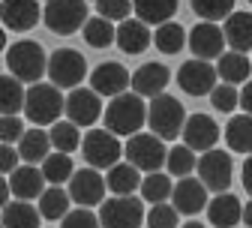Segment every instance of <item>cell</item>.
I'll return each mask as SVG.
<instances>
[{"mask_svg": "<svg viewBox=\"0 0 252 228\" xmlns=\"http://www.w3.org/2000/svg\"><path fill=\"white\" fill-rule=\"evenodd\" d=\"M102 117H105V129H111L114 135L132 138L147 123V105L135 90L132 93H120V96H111V102H108Z\"/></svg>", "mask_w": 252, "mask_h": 228, "instance_id": "cell-1", "label": "cell"}, {"mask_svg": "<svg viewBox=\"0 0 252 228\" xmlns=\"http://www.w3.org/2000/svg\"><path fill=\"white\" fill-rule=\"evenodd\" d=\"M6 69L21 78L24 84H36L45 72H48V57L45 48L33 39H21L15 45H9L6 51Z\"/></svg>", "mask_w": 252, "mask_h": 228, "instance_id": "cell-2", "label": "cell"}, {"mask_svg": "<svg viewBox=\"0 0 252 228\" xmlns=\"http://www.w3.org/2000/svg\"><path fill=\"white\" fill-rule=\"evenodd\" d=\"M60 111H66V102L60 96L57 84H30L27 87V102H24V117L33 126H45V123H57Z\"/></svg>", "mask_w": 252, "mask_h": 228, "instance_id": "cell-3", "label": "cell"}, {"mask_svg": "<svg viewBox=\"0 0 252 228\" xmlns=\"http://www.w3.org/2000/svg\"><path fill=\"white\" fill-rule=\"evenodd\" d=\"M147 126L153 135H159L162 141H174L183 126H186V114L183 105L174 99V96H153L150 105H147Z\"/></svg>", "mask_w": 252, "mask_h": 228, "instance_id": "cell-4", "label": "cell"}, {"mask_svg": "<svg viewBox=\"0 0 252 228\" xmlns=\"http://www.w3.org/2000/svg\"><path fill=\"white\" fill-rule=\"evenodd\" d=\"M42 21L51 33L72 36L75 30H84L87 24V0H45Z\"/></svg>", "mask_w": 252, "mask_h": 228, "instance_id": "cell-5", "label": "cell"}, {"mask_svg": "<svg viewBox=\"0 0 252 228\" xmlns=\"http://www.w3.org/2000/svg\"><path fill=\"white\" fill-rule=\"evenodd\" d=\"M123 156H126V162H132L135 168H141V171L150 174V171H159V168L165 165L168 150H165V144H162L159 135H153V132H138V135H132L129 141H126Z\"/></svg>", "mask_w": 252, "mask_h": 228, "instance_id": "cell-6", "label": "cell"}, {"mask_svg": "<svg viewBox=\"0 0 252 228\" xmlns=\"http://www.w3.org/2000/svg\"><path fill=\"white\" fill-rule=\"evenodd\" d=\"M99 222L102 228H138L147 222V213L135 195H111L99 204Z\"/></svg>", "mask_w": 252, "mask_h": 228, "instance_id": "cell-7", "label": "cell"}, {"mask_svg": "<svg viewBox=\"0 0 252 228\" xmlns=\"http://www.w3.org/2000/svg\"><path fill=\"white\" fill-rule=\"evenodd\" d=\"M123 147L117 141V135L111 129H90L81 141V150H84V159L90 168H114L117 159L123 156Z\"/></svg>", "mask_w": 252, "mask_h": 228, "instance_id": "cell-8", "label": "cell"}, {"mask_svg": "<svg viewBox=\"0 0 252 228\" xmlns=\"http://www.w3.org/2000/svg\"><path fill=\"white\" fill-rule=\"evenodd\" d=\"M87 75V63L78 51L72 48H60L48 57V78L51 84H57L60 90L66 87V90H75Z\"/></svg>", "mask_w": 252, "mask_h": 228, "instance_id": "cell-9", "label": "cell"}, {"mask_svg": "<svg viewBox=\"0 0 252 228\" xmlns=\"http://www.w3.org/2000/svg\"><path fill=\"white\" fill-rule=\"evenodd\" d=\"M198 177L210 192H228L231 186V156L225 150H207L198 156Z\"/></svg>", "mask_w": 252, "mask_h": 228, "instance_id": "cell-10", "label": "cell"}, {"mask_svg": "<svg viewBox=\"0 0 252 228\" xmlns=\"http://www.w3.org/2000/svg\"><path fill=\"white\" fill-rule=\"evenodd\" d=\"M216 78H219L216 66H210V60H198V57L186 60L183 66L177 69V84L189 96H207V93H213Z\"/></svg>", "mask_w": 252, "mask_h": 228, "instance_id": "cell-11", "label": "cell"}, {"mask_svg": "<svg viewBox=\"0 0 252 228\" xmlns=\"http://www.w3.org/2000/svg\"><path fill=\"white\" fill-rule=\"evenodd\" d=\"M102 114V96L93 87H75L66 96V120H72L75 126H93Z\"/></svg>", "mask_w": 252, "mask_h": 228, "instance_id": "cell-12", "label": "cell"}, {"mask_svg": "<svg viewBox=\"0 0 252 228\" xmlns=\"http://www.w3.org/2000/svg\"><path fill=\"white\" fill-rule=\"evenodd\" d=\"M225 30L216 21H204L195 24L192 33H189V51H192L198 60H219L225 54Z\"/></svg>", "mask_w": 252, "mask_h": 228, "instance_id": "cell-13", "label": "cell"}, {"mask_svg": "<svg viewBox=\"0 0 252 228\" xmlns=\"http://www.w3.org/2000/svg\"><path fill=\"white\" fill-rule=\"evenodd\" d=\"M105 189L108 180L96 171V168H81L72 174L69 180V195L78 207H93V204H102L105 201Z\"/></svg>", "mask_w": 252, "mask_h": 228, "instance_id": "cell-14", "label": "cell"}, {"mask_svg": "<svg viewBox=\"0 0 252 228\" xmlns=\"http://www.w3.org/2000/svg\"><path fill=\"white\" fill-rule=\"evenodd\" d=\"M129 84H132L129 69H126L123 63H114V60L99 63V66L90 72V87L99 96H120V93H126Z\"/></svg>", "mask_w": 252, "mask_h": 228, "instance_id": "cell-15", "label": "cell"}, {"mask_svg": "<svg viewBox=\"0 0 252 228\" xmlns=\"http://www.w3.org/2000/svg\"><path fill=\"white\" fill-rule=\"evenodd\" d=\"M219 141V126L213 117L207 114H192L186 117V126H183V144H189L195 153H207L213 150Z\"/></svg>", "mask_w": 252, "mask_h": 228, "instance_id": "cell-16", "label": "cell"}, {"mask_svg": "<svg viewBox=\"0 0 252 228\" xmlns=\"http://www.w3.org/2000/svg\"><path fill=\"white\" fill-rule=\"evenodd\" d=\"M0 18L6 30L24 33V30L39 24V0H3L0 3Z\"/></svg>", "mask_w": 252, "mask_h": 228, "instance_id": "cell-17", "label": "cell"}, {"mask_svg": "<svg viewBox=\"0 0 252 228\" xmlns=\"http://www.w3.org/2000/svg\"><path fill=\"white\" fill-rule=\"evenodd\" d=\"M171 204H174L180 213H186V216L204 210V204H207V186L201 183V177H180V180L174 183Z\"/></svg>", "mask_w": 252, "mask_h": 228, "instance_id": "cell-18", "label": "cell"}, {"mask_svg": "<svg viewBox=\"0 0 252 228\" xmlns=\"http://www.w3.org/2000/svg\"><path fill=\"white\" fill-rule=\"evenodd\" d=\"M171 75H168V66H162L159 60H153V63H144V66L135 69L132 75V90L138 96H162V90L168 87Z\"/></svg>", "mask_w": 252, "mask_h": 228, "instance_id": "cell-19", "label": "cell"}, {"mask_svg": "<svg viewBox=\"0 0 252 228\" xmlns=\"http://www.w3.org/2000/svg\"><path fill=\"white\" fill-rule=\"evenodd\" d=\"M45 174H42V168H33L27 162V165H18L12 174H9V186H12V195L15 198H21V201H33V198H39V195L45 192Z\"/></svg>", "mask_w": 252, "mask_h": 228, "instance_id": "cell-20", "label": "cell"}, {"mask_svg": "<svg viewBox=\"0 0 252 228\" xmlns=\"http://www.w3.org/2000/svg\"><path fill=\"white\" fill-rule=\"evenodd\" d=\"M207 219L213 228H234L243 222V204L231 192H216V198L207 204Z\"/></svg>", "mask_w": 252, "mask_h": 228, "instance_id": "cell-21", "label": "cell"}, {"mask_svg": "<svg viewBox=\"0 0 252 228\" xmlns=\"http://www.w3.org/2000/svg\"><path fill=\"white\" fill-rule=\"evenodd\" d=\"M150 42H153V33H150V27L141 18L120 21V27H117V48L123 54H141V51H147Z\"/></svg>", "mask_w": 252, "mask_h": 228, "instance_id": "cell-22", "label": "cell"}, {"mask_svg": "<svg viewBox=\"0 0 252 228\" xmlns=\"http://www.w3.org/2000/svg\"><path fill=\"white\" fill-rule=\"evenodd\" d=\"M216 72H219V81L225 84H246L252 72V60L246 57V51H225L216 60Z\"/></svg>", "mask_w": 252, "mask_h": 228, "instance_id": "cell-23", "label": "cell"}, {"mask_svg": "<svg viewBox=\"0 0 252 228\" xmlns=\"http://www.w3.org/2000/svg\"><path fill=\"white\" fill-rule=\"evenodd\" d=\"M51 132H45L42 126H33V129H27L24 138L18 141V153L24 162H30V165H36V162H45L48 153H51Z\"/></svg>", "mask_w": 252, "mask_h": 228, "instance_id": "cell-24", "label": "cell"}, {"mask_svg": "<svg viewBox=\"0 0 252 228\" xmlns=\"http://www.w3.org/2000/svg\"><path fill=\"white\" fill-rule=\"evenodd\" d=\"M222 30L234 51H252V12H231Z\"/></svg>", "mask_w": 252, "mask_h": 228, "instance_id": "cell-25", "label": "cell"}, {"mask_svg": "<svg viewBox=\"0 0 252 228\" xmlns=\"http://www.w3.org/2000/svg\"><path fill=\"white\" fill-rule=\"evenodd\" d=\"M108 189L114 195H132L135 189H141V168H135L132 162H117L114 168H108Z\"/></svg>", "mask_w": 252, "mask_h": 228, "instance_id": "cell-26", "label": "cell"}, {"mask_svg": "<svg viewBox=\"0 0 252 228\" xmlns=\"http://www.w3.org/2000/svg\"><path fill=\"white\" fill-rule=\"evenodd\" d=\"M225 141L234 153H252V114H237L225 126Z\"/></svg>", "mask_w": 252, "mask_h": 228, "instance_id": "cell-27", "label": "cell"}, {"mask_svg": "<svg viewBox=\"0 0 252 228\" xmlns=\"http://www.w3.org/2000/svg\"><path fill=\"white\" fill-rule=\"evenodd\" d=\"M24 81L15 78L12 72H6L0 78V111L3 114H18L24 111V102H27V90L21 87Z\"/></svg>", "mask_w": 252, "mask_h": 228, "instance_id": "cell-28", "label": "cell"}, {"mask_svg": "<svg viewBox=\"0 0 252 228\" xmlns=\"http://www.w3.org/2000/svg\"><path fill=\"white\" fill-rule=\"evenodd\" d=\"M39 219H42V213L30 201H21V198L9 201L3 207V228H39Z\"/></svg>", "mask_w": 252, "mask_h": 228, "instance_id": "cell-29", "label": "cell"}, {"mask_svg": "<svg viewBox=\"0 0 252 228\" xmlns=\"http://www.w3.org/2000/svg\"><path fill=\"white\" fill-rule=\"evenodd\" d=\"M135 3V18L144 24H165L177 12V0H132Z\"/></svg>", "mask_w": 252, "mask_h": 228, "instance_id": "cell-30", "label": "cell"}, {"mask_svg": "<svg viewBox=\"0 0 252 228\" xmlns=\"http://www.w3.org/2000/svg\"><path fill=\"white\" fill-rule=\"evenodd\" d=\"M189 42V36L183 33V27L177 21H165L156 27V33H153V45L159 48L162 54H177L183 45Z\"/></svg>", "mask_w": 252, "mask_h": 228, "instance_id": "cell-31", "label": "cell"}, {"mask_svg": "<svg viewBox=\"0 0 252 228\" xmlns=\"http://www.w3.org/2000/svg\"><path fill=\"white\" fill-rule=\"evenodd\" d=\"M84 39H87L90 48H108L111 42H117V27L108 18H102V15L87 18V24H84Z\"/></svg>", "mask_w": 252, "mask_h": 228, "instance_id": "cell-32", "label": "cell"}, {"mask_svg": "<svg viewBox=\"0 0 252 228\" xmlns=\"http://www.w3.org/2000/svg\"><path fill=\"white\" fill-rule=\"evenodd\" d=\"M174 195V183L168 174H159V171H150L144 180H141V198L150 201V204H162Z\"/></svg>", "mask_w": 252, "mask_h": 228, "instance_id": "cell-33", "label": "cell"}, {"mask_svg": "<svg viewBox=\"0 0 252 228\" xmlns=\"http://www.w3.org/2000/svg\"><path fill=\"white\" fill-rule=\"evenodd\" d=\"M165 168H168V174H174V177H189L192 171H198V156H195V150L189 147V144H177V147L168 150Z\"/></svg>", "mask_w": 252, "mask_h": 228, "instance_id": "cell-34", "label": "cell"}, {"mask_svg": "<svg viewBox=\"0 0 252 228\" xmlns=\"http://www.w3.org/2000/svg\"><path fill=\"white\" fill-rule=\"evenodd\" d=\"M69 201H72V195L69 192H63L60 186H51L39 195V213L42 219H63L69 213Z\"/></svg>", "mask_w": 252, "mask_h": 228, "instance_id": "cell-35", "label": "cell"}, {"mask_svg": "<svg viewBox=\"0 0 252 228\" xmlns=\"http://www.w3.org/2000/svg\"><path fill=\"white\" fill-rule=\"evenodd\" d=\"M81 126H75L72 120H57V123H51V144H54V150H60V153H72L75 147H81V132H78Z\"/></svg>", "mask_w": 252, "mask_h": 228, "instance_id": "cell-36", "label": "cell"}, {"mask_svg": "<svg viewBox=\"0 0 252 228\" xmlns=\"http://www.w3.org/2000/svg\"><path fill=\"white\" fill-rule=\"evenodd\" d=\"M42 174H45V180L51 183V186H60L63 180H72V159H69V153H60V150H54V153H48V159L42 162Z\"/></svg>", "mask_w": 252, "mask_h": 228, "instance_id": "cell-37", "label": "cell"}, {"mask_svg": "<svg viewBox=\"0 0 252 228\" xmlns=\"http://www.w3.org/2000/svg\"><path fill=\"white\" fill-rule=\"evenodd\" d=\"M192 12L201 21H225L234 12V0H192Z\"/></svg>", "mask_w": 252, "mask_h": 228, "instance_id": "cell-38", "label": "cell"}, {"mask_svg": "<svg viewBox=\"0 0 252 228\" xmlns=\"http://www.w3.org/2000/svg\"><path fill=\"white\" fill-rule=\"evenodd\" d=\"M210 102H213V108L216 111H222V114H231L237 105H240V93L234 90V84H216L213 87V93H210Z\"/></svg>", "mask_w": 252, "mask_h": 228, "instance_id": "cell-39", "label": "cell"}, {"mask_svg": "<svg viewBox=\"0 0 252 228\" xmlns=\"http://www.w3.org/2000/svg\"><path fill=\"white\" fill-rule=\"evenodd\" d=\"M177 216H180V210L168 201L153 204L147 213V228H177Z\"/></svg>", "mask_w": 252, "mask_h": 228, "instance_id": "cell-40", "label": "cell"}, {"mask_svg": "<svg viewBox=\"0 0 252 228\" xmlns=\"http://www.w3.org/2000/svg\"><path fill=\"white\" fill-rule=\"evenodd\" d=\"M132 9H135L132 0H96V12L108 21H126Z\"/></svg>", "mask_w": 252, "mask_h": 228, "instance_id": "cell-41", "label": "cell"}, {"mask_svg": "<svg viewBox=\"0 0 252 228\" xmlns=\"http://www.w3.org/2000/svg\"><path fill=\"white\" fill-rule=\"evenodd\" d=\"M24 120L18 114H3V120H0V138H3V144H12V141H21L24 138Z\"/></svg>", "mask_w": 252, "mask_h": 228, "instance_id": "cell-42", "label": "cell"}, {"mask_svg": "<svg viewBox=\"0 0 252 228\" xmlns=\"http://www.w3.org/2000/svg\"><path fill=\"white\" fill-rule=\"evenodd\" d=\"M63 228H102V222H99V216H93L87 207H78V210L63 216Z\"/></svg>", "mask_w": 252, "mask_h": 228, "instance_id": "cell-43", "label": "cell"}, {"mask_svg": "<svg viewBox=\"0 0 252 228\" xmlns=\"http://www.w3.org/2000/svg\"><path fill=\"white\" fill-rule=\"evenodd\" d=\"M18 156H21V153H15L12 144H3V147H0V171H3V177H9V174L18 168Z\"/></svg>", "mask_w": 252, "mask_h": 228, "instance_id": "cell-44", "label": "cell"}, {"mask_svg": "<svg viewBox=\"0 0 252 228\" xmlns=\"http://www.w3.org/2000/svg\"><path fill=\"white\" fill-rule=\"evenodd\" d=\"M240 108H243V114H252V78L240 90Z\"/></svg>", "mask_w": 252, "mask_h": 228, "instance_id": "cell-45", "label": "cell"}, {"mask_svg": "<svg viewBox=\"0 0 252 228\" xmlns=\"http://www.w3.org/2000/svg\"><path fill=\"white\" fill-rule=\"evenodd\" d=\"M240 180H243V189L252 195V153L246 156V162H243V171H240Z\"/></svg>", "mask_w": 252, "mask_h": 228, "instance_id": "cell-46", "label": "cell"}, {"mask_svg": "<svg viewBox=\"0 0 252 228\" xmlns=\"http://www.w3.org/2000/svg\"><path fill=\"white\" fill-rule=\"evenodd\" d=\"M243 225H249V228H252V201H249V204H243Z\"/></svg>", "mask_w": 252, "mask_h": 228, "instance_id": "cell-47", "label": "cell"}, {"mask_svg": "<svg viewBox=\"0 0 252 228\" xmlns=\"http://www.w3.org/2000/svg\"><path fill=\"white\" fill-rule=\"evenodd\" d=\"M183 228H204V225H201V222H186Z\"/></svg>", "mask_w": 252, "mask_h": 228, "instance_id": "cell-48", "label": "cell"}, {"mask_svg": "<svg viewBox=\"0 0 252 228\" xmlns=\"http://www.w3.org/2000/svg\"><path fill=\"white\" fill-rule=\"evenodd\" d=\"M249 3H252V0H249Z\"/></svg>", "mask_w": 252, "mask_h": 228, "instance_id": "cell-49", "label": "cell"}]
</instances>
